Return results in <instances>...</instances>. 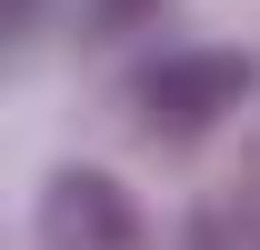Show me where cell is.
I'll list each match as a JSON object with an SVG mask.
<instances>
[{"label": "cell", "instance_id": "3", "mask_svg": "<svg viewBox=\"0 0 260 250\" xmlns=\"http://www.w3.org/2000/svg\"><path fill=\"white\" fill-rule=\"evenodd\" d=\"M80 10H90L100 40H120V30H140V20H160V0H80Z\"/></svg>", "mask_w": 260, "mask_h": 250}, {"label": "cell", "instance_id": "2", "mask_svg": "<svg viewBox=\"0 0 260 250\" xmlns=\"http://www.w3.org/2000/svg\"><path fill=\"white\" fill-rule=\"evenodd\" d=\"M40 240L50 250H130V200L100 170H60L40 190Z\"/></svg>", "mask_w": 260, "mask_h": 250}, {"label": "cell", "instance_id": "1", "mask_svg": "<svg viewBox=\"0 0 260 250\" xmlns=\"http://www.w3.org/2000/svg\"><path fill=\"white\" fill-rule=\"evenodd\" d=\"M250 100V60L240 50H160L130 70V120L150 140H200Z\"/></svg>", "mask_w": 260, "mask_h": 250}]
</instances>
